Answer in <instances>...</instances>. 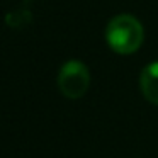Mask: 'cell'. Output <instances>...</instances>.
I'll return each instance as SVG.
<instances>
[{
    "instance_id": "3",
    "label": "cell",
    "mask_w": 158,
    "mask_h": 158,
    "mask_svg": "<svg viewBox=\"0 0 158 158\" xmlns=\"http://www.w3.org/2000/svg\"><path fill=\"white\" fill-rule=\"evenodd\" d=\"M139 90L148 102L158 106V61H151L139 75Z\"/></svg>"
},
{
    "instance_id": "1",
    "label": "cell",
    "mask_w": 158,
    "mask_h": 158,
    "mask_svg": "<svg viewBox=\"0 0 158 158\" xmlns=\"http://www.w3.org/2000/svg\"><path fill=\"white\" fill-rule=\"evenodd\" d=\"M144 39L143 24L131 14H119L106 27V41L117 55H133L141 48Z\"/></svg>"
},
{
    "instance_id": "2",
    "label": "cell",
    "mask_w": 158,
    "mask_h": 158,
    "mask_svg": "<svg viewBox=\"0 0 158 158\" xmlns=\"http://www.w3.org/2000/svg\"><path fill=\"white\" fill-rule=\"evenodd\" d=\"M90 87V72L85 63L70 60L58 72V89L66 99H80Z\"/></svg>"
}]
</instances>
